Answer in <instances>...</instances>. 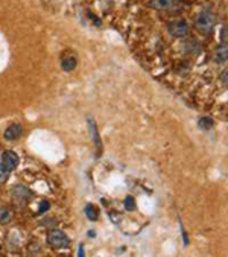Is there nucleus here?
Listing matches in <instances>:
<instances>
[{
    "label": "nucleus",
    "mask_w": 228,
    "mask_h": 257,
    "mask_svg": "<svg viewBox=\"0 0 228 257\" xmlns=\"http://www.w3.org/2000/svg\"><path fill=\"white\" fill-rule=\"evenodd\" d=\"M226 75H228V72L226 70H223V73L220 75V81L223 82V85L226 87Z\"/></svg>",
    "instance_id": "f3484780"
},
{
    "label": "nucleus",
    "mask_w": 228,
    "mask_h": 257,
    "mask_svg": "<svg viewBox=\"0 0 228 257\" xmlns=\"http://www.w3.org/2000/svg\"><path fill=\"white\" fill-rule=\"evenodd\" d=\"M198 125L201 130H210V128H213V120L210 117H201L198 120Z\"/></svg>",
    "instance_id": "f8f14e48"
},
{
    "label": "nucleus",
    "mask_w": 228,
    "mask_h": 257,
    "mask_svg": "<svg viewBox=\"0 0 228 257\" xmlns=\"http://www.w3.org/2000/svg\"><path fill=\"white\" fill-rule=\"evenodd\" d=\"M169 34L175 37V38H184L189 35V25L184 20H175V22H170L169 26Z\"/></svg>",
    "instance_id": "7ed1b4c3"
},
{
    "label": "nucleus",
    "mask_w": 228,
    "mask_h": 257,
    "mask_svg": "<svg viewBox=\"0 0 228 257\" xmlns=\"http://www.w3.org/2000/svg\"><path fill=\"white\" fill-rule=\"evenodd\" d=\"M226 58H228V55H226V44L223 43V44H220V46L217 47L216 55H214V60H216V63L222 64V63H226Z\"/></svg>",
    "instance_id": "6e6552de"
},
{
    "label": "nucleus",
    "mask_w": 228,
    "mask_h": 257,
    "mask_svg": "<svg viewBox=\"0 0 228 257\" xmlns=\"http://www.w3.org/2000/svg\"><path fill=\"white\" fill-rule=\"evenodd\" d=\"M2 163L10 171H13V169H16L19 166V156L13 151H7V152H4V156H2Z\"/></svg>",
    "instance_id": "20e7f679"
},
{
    "label": "nucleus",
    "mask_w": 228,
    "mask_h": 257,
    "mask_svg": "<svg viewBox=\"0 0 228 257\" xmlns=\"http://www.w3.org/2000/svg\"><path fill=\"white\" fill-rule=\"evenodd\" d=\"M22 133H23L22 125L14 123V125H11V126H8V128H7V131H5V139H7L8 142L17 140V139L22 136Z\"/></svg>",
    "instance_id": "0eeeda50"
},
{
    "label": "nucleus",
    "mask_w": 228,
    "mask_h": 257,
    "mask_svg": "<svg viewBox=\"0 0 228 257\" xmlns=\"http://www.w3.org/2000/svg\"><path fill=\"white\" fill-rule=\"evenodd\" d=\"M49 207H50V204H49L47 201H43V202L40 204L38 212H40V213H44V212H47V210H49Z\"/></svg>",
    "instance_id": "dca6fc26"
},
{
    "label": "nucleus",
    "mask_w": 228,
    "mask_h": 257,
    "mask_svg": "<svg viewBox=\"0 0 228 257\" xmlns=\"http://www.w3.org/2000/svg\"><path fill=\"white\" fill-rule=\"evenodd\" d=\"M76 58H73V57H69V58H64L63 60V69L66 70V72H70V70H73L75 67H76Z\"/></svg>",
    "instance_id": "9d476101"
},
{
    "label": "nucleus",
    "mask_w": 228,
    "mask_h": 257,
    "mask_svg": "<svg viewBox=\"0 0 228 257\" xmlns=\"http://www.w3.org/2000/svg\"><path fill=\"white\" fill-rule=\"evenodd\" d=\"M10 174H11V171L2 163V165H0V184H2V183H5L8 178H10Z\"/></svg>",
    "instance_id": "9b49d317"
},
{
    "label": "nucleus",
    "mask_w": 228,
    "mask_h": 257,
    "mask_svg": "<svg viewBox=\"0 0 228 257\" xmlns=\"http://www.w3.org/2000/svg\"><path fill=\"white\" fill-rule=\"evenodd\" d=\"M47 240H49V243H50L53 248H58V249L67 248L69 243H70L67 234H66L64 231H61V230H50L49 234H47Z\"/></svg>",
    "instance_id": "f03ea898"
},
{
    "label": "nucleus",
    "mask_w": 228,
    "mask_h": 257,
    "mask_svg": "<svg viewBox=\"0 0 228 257\" xmlns=\"http://www.w3.org/2000/svg\"><path fill=\"white\" fill-rule=\"evenodd\" d=\"M85 215H87L91 221H96V219H97V213H96V209L93 207V205H87V207H85Z\"/></svg>",
    "instance_id": "ddd939ff"
},
{
    "label": "nucleus",
    "mask_w": 228,
    "mask_h": 257,
    "mask_svg": "<svg viewBox=\"0 0 228 257\" xmlns=\"http://www.w3.org/2000/svg\"><path fill=\"white\" fill-rule=\"evenodd\" d=\"M79 255H84V249H82V245H81V249H79Z\"/></svg>",
    "instance_id": "a211bd4d"
},
{
    "label": "nucleus",
    "mask_w": 228,
    "mask_h": 257,
    "mask_svg": "<svg viewBox=\"0 0 228 257\" xmlns=\"http://www.w3.org/2000/svg\"><path fill=\"white\" fill-rule=\"evenodd\" d=\"M87 122H88V130H90V133H91V136H93V140H94V143H96V145L100 148V139H99L97 128H96V123H94L93 117H88V119H87Z\"/></svg>",
    "instance_id": "1a4fd4ad"
},
{
    "label": "nucleus",
    "mask_w": 228,
    "mask_h": 257,
    "mask_svg": "<svg viewBox=\"0 0 228 257\" xmlns=\"http://www.w3.org/2000/svg\"><path fill=\"white\" fill-rule=\"evenodd\" d=\"M11 195H13L14 199L22 201V202H26V201L32 196L31 190H28V187H25V186H17V187H14V189L11 190Z\"/></svg>",
    "instance_id": "423d86ee"
},
{
    "label": "nucleus",
    "mask_w": 228,
    "mask_h": 257,
    "mask_svg": "<svg viewBox=\"0 0 228 257\" xmlns=\"http://www.w3.org/2000/svg\"><path fill=\"white\" fill-rule=\"evenodd\" d=\"M10 219V212L7 209H0V222H7Z\"/></svg>",
    "instance_id": "2eb2a0df"
},
{
    "label": "nucleus",
    "mask_w": 228,
    "mask_h": 257,
    "mask_svg": "<svg viewBox=\"0 0 228 257\" xmlns=\"http://www.w3.org/2000/svg\"><path fill=\"white\" fill-rule=\"evenodd\" d=\"M125 209L127 210H134L136 209V204H134V198L133 196H127V199H125Z\"/></svg>",
    "instance_id": "4468645a"
},
{
    "label": "nucleus",
    "mask_w": 228,
    "mask_h": 257,
    "mask_svg": "<svg viewBox=\"0 0 228 257\" xmlns=\"http://www.w3.org/2000/svg\"><path fill=\"white\" fill-rule=\"evenodd\" d=\"M216 22H217L216 14H214L213 11H210V10H204V11H201V13L198 14V17H196V28H198V31H199L201 34L208 35V34L214 29Z\"/></svg>",
    "instance_id": "f257e3e1"
},
{
    "label": "nucleus",
    "mask_w": 228,
    "mask_h": 257,
    "mask_svg": "<svg viewBox=\"0 0 228 257\" xmlns=\"http://www.w3.org/2000/svg\"><path fill=\"white\" fill-rule=\"evenodd\" d=\"M178 2H180V0H151L149 7L152 10H157V11H164V10L175 7Z\"/></svg>",
    "instance_id": "39448f33"
}]
</instances>
